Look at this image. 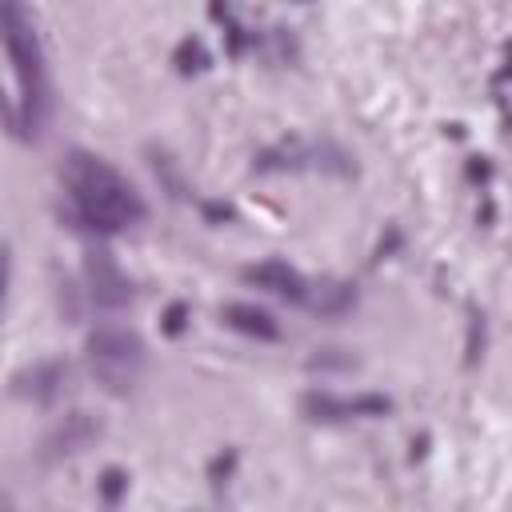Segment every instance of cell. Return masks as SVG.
<instances>
[{"label":"cell","mask_w":512,"mask_h":512,"mask_svg":"<svg viewBox=\"0 0 512 512\" xmlns=\"http://www.w3.org/2000/svg\"><path fill=\"white\" fill-rule=\"evenodd\" d=\"M60 176H64L68 204H72V216L80 220V228L112 236V232H124V228L144 224L148 208H144L140 192L108 160H100L96 152L72 148L64 156Z\"/></svg>","instance_id":"obj_1"},{"label":"cell","mask_w":512,"mask_h":512,"mask_svg":"<svg viewBox=\"0 0 512 512\" xmlns=\"http://www.w3.org/2000/svg\"><path fill=\"white\" fill-rule=\"evenodd\" d=\"M0 24H4L8 76H12L8 124H12V136L16 140H36L44 132V124H48V112H52V88H48L44 52H40L32 16L24 12L20 0H4Z\"/></svg>","instance_id":"obj_2"},{"label":"cell","mask_w":512,"mask_h":512,"mask_svg":"<svg viewBox=\"0 0 512 512\" xmlns=\"http://www.w3.org/2000/svg\"><path fill=\"white\" fill-rule=\"evenodd\" d=\"M84 352H88V368H92L96 384L112 396L132 392L144 372V360H148L144 340L124 324H100L96 332H88Z\"/></svg>","instance_id":"obj_3"},{"label":"cell","mask_w":512,"mask_h":512,"mask_svg":"<svg viewBox=\"0 0 512 512\" xmlns=\"http://www.w3.org/2000/svg\"><path fill=\"white\" fill-rule=\"evenodd\" d=\"M84 280H88V296H92L96 308L116 312V308H128L132 304V284H128V276L120 272V264L108 252L92 248L84 256Z\"/></svg>","instance_id":"obj_4"},{"label":"cell","mask_w":512,"mask_h":512,"mask_svg":"<svg viewBox=\"0 0 512 512\" xmlns=\"http://www.w3.org/2000/svg\"><path fill=\"white\" fill-rule=\"evenodd\" d=\"M244 280H252L256 288H264V292H272V296H284V300H292V304H304V300H308V280H304L296 268H288L284 260L252 264V268H244Z\"/></svg>","instance_id":"obj_5"},{"label":"cell","mask_w":512,"mask_h":512,"mask_svg":"<svg viewBox=\"0 0 512 512\" xmlns=\"http://www.w3.org/2000/svg\"><path fill=\"white\" fill-rule=\"evenodd\" d=\"M392 404L384 396H356V400H340L328 392H312L304 396V412L312 420H348V416H384Z\"/></svg>","instance_id":"obj_6"},{"label":"cell","mask_w":512,"mask_h":512,"mask_svg":"<svg viewBox=\"0 0 512 512\" xmlns=\"http://www.w3.org/2000/svg\"><path fill=\"white\" fill-rule=\"evenodd\" d=\"M96 436H100V424L88 412H72V416H64V424L52 428V436L44 440V448H48V456H72V452L88 448Z\"/></svg>","instance_id":"obj_7"},{"label":"cell","mask_w":512,"mask_h":512,"mask_svg":"<svg viewBox=\"0 0 512 512\" xmlns=\"http://www.w3.org/2000/svg\"><path fill=\"white\" fill-rule=\"evenodd\" d=\"M64 384V364L60 360H40L24 372L12 376V392L16 396H28V400H52Z\"/></svg>","instance_id":"obj_8"},{"label":"cell","mask_w":512,"mask_h":512,"mask_svg":"<svg viewBox=\"0 0 512 512\" xmlns=\"http://www.w3.org/2000/svg\"><path fill=\"white\" fill-rule=\"evenodd\" d=\"M224 324L244 332V336H256V340H276L280 336V324L272 320V312L256 308V304H224Z\"/></svg>","instance_id":"obj_9"},{"label":"cell","mask_w":512,"mask_h":512,"mask_svg":"<svg viewBox=\"0 0 512 512\" xmlns=\"http://www.w3.org/2000/svg\"><path fill=\"white\" fill-rule=\"evenodd\" d=\"M348 304H356V292H352L348 284H328V288H320V296L312 300V308H320L324 316H336V312H344Z\"/></svg>","instance_id":"obj_10"},{"label":"cell","mask_w":512,"mask_h":512,"mask_svg":"<svg viewBox=\"0 0 512 512\" xmlns=\"http://www.w3.org/2000/svg\"><path fill=\"white\" fill-rule=\"evenodd\" d=\"M120 484H124V476H120L116 468H108V472H104V496H108V500H116V492H120Z\"/></svg>","instance_id":"obj_11"},{"label":"cell","mask_w":512,"mask_h":512,"mask_svg":"<svg viewBox=\"0 0 512 512\" xmlns=\"http://www.w3.org/2000/svg\"><path fill=\"white\" fill-rule=\"evenodd\" d=\"M180 316H184V308H180V304H176V308H172V312H168V332H180V324H184V320H180Z\"/></svg>","instance_id":"obj_12"}]
</instances>
